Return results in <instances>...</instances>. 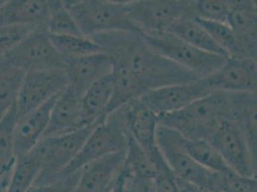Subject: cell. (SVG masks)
<instances>
[{
  "mask_svg": "<svg viewBox=\"0 0 257 192\" xmlns=\"http://www.w3.org/2000/svg\"><path fill=\"white\" fill-rule=\"evenodd\" d=\"M89 39L96 43L111 61L125 64L146 91L201 79L152 50L145 43L142 33H104Z\"/></svg>",
  "mask_w": 257,
  "mask_h": 192,
  "instance_id": "obj_1",
  "label": "cell"
},
{
  "mask_svg": "<svg viewBox=\"0 0 257 192\" xmlns=\"http://www.w3.org/2000/svg\"><path fill=\"white\" fill-rule=\"evenodd\" d=\"M226 107L227 93L214 91L178 112L159 117V124L179 133L185 139L208 140L226 116Z\"/></svg>",
  "mask_w": 257,
  "mask_h": 192,
  "instance_id": "obj_2",
  "label": "cell"
},
{
  "mask_svg": "<svg viewBox=\"0 0 257 192\" xmlns=\"http://www.w3.org/2000/svg\"><path fill=\"white\" fill-rule=\"evenodd\" d=\"M82 35L86 38L109 32H140L128 18L126 1H64Z\"/></svg>",
  "mask_w": 257,
  "mask_h": 192,
  "instance_id": "obj_3",
  "label": "cell"
},
{
  "mask_svg": "<svg viewBox=\"0 0 257 192\" xmlns=\"http://www.w3.org/2000/svg\"><path fill=\"white\" fill-rule=\"evenodd\" d=\"M128 132L121 111L117 109L107 115L89 135L75 159L64 169L59 180L81 170L85 165L107 155L125 152Z\"/></svg>",
  "mask_w": 257,
  "mask_h": 192,
  "instance_id": "obj_4",
  "label": "cell"
},
{
  "mask_svg": "<svg viewBox=\"0 0 257 192\" xmlns=\"http://www.w3.org/2000/svg\"><path fill=\"white\" fill-rule=\"evenodd\" d=\"M146 44L156 53L203 79L214 73L227 60L202 51L169 32L142 34Z\"/></svg>",
  "mask_w": 257,
  "mask_h": 192,
  "instance_id": "obj_5",
  "label": "cell"
},
{
  "mask_svg": "<svg viewBox=\"0 0 257 192\" xmlns=\"http://www.w3.org/2000/svg\"><path fill=\"white\" fill-rule=\"evenodd\" d=\"M157 142L163 159L177 180L210 192L216 173L205 169L193 160L184 148L183 138L179 133L159 124Z\"/></svg>",
  "mask_w": 257,
  "mask_h": 192,
  "instance_id": "obj_6",
  "label": "cell"
},
{
  "mask_svg": "<svg viewBox=\"0 0 257 192\" xmlns=\"http://www.w3.org/2000/svg\"><path fill=\"white\" fill-rule=\"evenodd\" d=\"M190 0L126 1L128 18L142 34L166 32L185 16H194Z\"/></svg>",
  "mask_w": 257,
  "mask_h": 192,
  "instance_id": "obj_7",
  "label": "cell"
},
{
  "mask_svg": "<svg viewBox=\"0 0 257 192\" xmlns=\"http://www.w3.org/2000/svg\"><path fill=\"white\" fill-rule=\"evenodd\" d=\"M2 58L24 72L65 68V62L55 49L45 25L33 28Z\"/></svg>",
  "mask_w": 257,
  "mask_h": 192,
  "instance_id": "obj_8",
  "label": "cell"
},
{
  "mask_svg": "<svg viewBox=\"0 0 257 192\" xmlns=\"http://www.w3.org/2000/svg\"><path fill=\"white\" fill-rule=\"evenodd\" d=\"M208 141L237 174L256 178V152L251 149L244 132L233 120L222 118Z\"/></svg>",
  "mask_w": 257,
  "mask_h": 192,
  "instance_id": "obj_9",
  "label": "cell"
},
{
  "mask_svg": "<svg viewBox=\"0 0 257 192\" xmlns=\"http://www.w3.org/2000/svg\"><path fill=\"white\" fill-rule=\"evenodd\" d=\"M104 120L68 134L42 139L44 144L43 168L34 185L59 181L60 174L75 159L89 135Z\"/></svg>",
  "mask_w": 257,
  "mask_h": 192,
  "instance_id": "obj_10",
  "label": "cell"
},
{
  "mask_svg": "<svg viewBox=\"0 0 257 192\" xmlns=\"http://www.w3.org/2000/svg\"><path fill=\"white\" fill-rule=\"evenodd\" d=\"M128 135L148 155L157 171L169 168L163 159L157 142L159 118L140 99L130 101L119 108Z\"/></svg>",
  "mask_w": 257,
  "mask_h": 192,
  "instance_id": "obj_11",
  "label": "cell"
},
{
  "mask_svg": "<svg viewBox=\"0 0 257 192\" xmlns=\"http://www.w3.org/2000/svg\"><path fill=\"white\" fill-rule=\"evenodd\" d=\"M67 86L64 69H44L25 72L16 108L19 118L43 106Z\"/></svg>",
  "mask_w": 257,
  "mask_h": 192,
  "instance_id": "obj_12",
  "label": "cell"
},
{
  "mask_svg": "<svg viewBox=\"0 0 257 192\" xmlns=\"http://www.w3.org/2000/svg\"><path fill=\"white\" fill-rule=\"evenodd\" d=\"M212 91L203 79L187 84L166 85L151 89L140 96L141 103L158 118L178 112L198 99L209 95Z\"/></svg>",
  "mask_w": 257,
  "mask_h": 192,
  "instance_id": "obj_13",
  "label": "cell"
},
{
  "mask_svg": "<svg viewBox=\"0 0 257 192\" xmlns=\"http://www.w3.org/2000/svg\"><path fill=\"white\" fill-rule=\"evenodd\" d=\"M203 81L212 92H256V60L227 59Z\"/></svg>",
  "mask_w": 257,
  "mask_h": 192,
  "instance_id": "obj_14",
  "label": "cell"
},
{
  "mask_svg": "<svg viewBox=\"0 0 257 192\" xmlns=\"http://www.w3.org/2000/svg\"><path fill=\"white\" fill-rule=\"evenodd\" d=\"M125 152L107 155L85 165L79 171L73 192L110 191L122 170Z\"/></svg>",
  "mask_w": 257,
  "mask_h": 192,
  "instance_id": "obj_15",
  "label": "cell"
},
{
  "mask_svg": "<svg viewBox=\"0 0 257 192\" xmlns=\"http://www.w3.org/2000/svg\"><path fill=\"white\" fill-rule=\"evenodd\" d=\"M111 70V61L104 52L71 60L64 68L67 86L80 97L93 84L110 74Z\"/></svg>",
  "mask_w": 257,
  "mask_h": 192,
  "instance_id": "obj_16",
  "label": "cell"
},
{
  "mask_svg": "<svg viewBox=\"0 0 257 192\" xmlns=\"http://www.w3.org/2000/svg\"><path fill=\"white\" fill-rule=\"evenodd\" d=\"M85 127L81 97L66 86L56 97L43 139L68 134Z\"/></svg>",
  "mask_w": 257,
  "mask_h": 192,
  "instance_id": "obj_17",
  "label": "cell"
},
{
  "mask_svg": "<svg viewBox=\"0 0 257 192\" xmlns=\"http://www.w3.org/2000/svg\"><path fill=\"white\" fill-rule=\"evenodd\" d=\"M56 97L18 119L14 134L17 158L30 152L43 139Z\"/></svg>",
  "mask_w": 257,
  "mask_h": 192,
  "instance_id": "obj_18",
  "label": "cell"
},
{
  "mask_svg": "<svg viewBox=\"0 0 257 192\" xmlns=\"http://www.w3.org/2000/svg\"><path fill=\"white\" fill-rule=\"evenodd\" d=\"M226 24L235 34L247 58L256 60V2L250 0H231Z\"/></svg>",
  "mask_w": 257,
  "mask_h": 192,
  "instance_id": "obj_19",
  "label": "cell"
},
{
  "mask_svg": "<svg viewBox=\"0 0 257 192\" xmlns=\"http://www.w3.org/2000/svg\"><path fill=\"white\" fill-rule=\"evenodd\" d=\"M50 15V1L8 0L0 5V26L36 28L45 25Z\"/></svg>",
  "mask_w": 257,
  "mask_h": 192,
  "instance_id": "obj_20",
  "label": "cell"
},
{
  "mask_svg": "<svg viewBox=\"0 0 257 192\" xmlns=\"http://www.w3.org/2000/svg\"><path fill=\"white\" fill-rule=\"evenodd\" d=\"M226 117L233 120L256 152V92H226Z\"/></svg>",
  "mask_w": 257,
  "mask_h": 192,
  "instance_id": "obj_21",
  "label": "cell"
},
{
  "mask_svg": "<svg viewBox=\"0 0 257 192\" xmlns=\"http://www.w3.org/2000/svg\"><path fill=\"white\" fill-rule=\"evenodd\" d=\"M111 64L112 91L107 106V116L130 101L139 99L146 92V89L125 64L116 61H111Z\"/></svg>",
  "mask_w": 257,
  "mask_h": 192,
  "instance_id": "obj_22",
  "label": "cell"
},
{
  "mask_svg": "<svg viewBox=\"0 0 257 192\" xmlns=\"http://www.w3.org/2000/svg\"><path fill=\"white\" fill-rule=\"evenodd\" d=\"M44 144L41 140L30 152L17 158L6 192H27L43 168Z\"/></svg>",
  "mask_w": 257,
  "mask_h": 192,
  "instance_id": "obj_23",
  "label": "cell"
},
{
  "mask_svg": "<svg viewBox=\"0 0 257 192\" xmlns=\"http://www.w3.org/2000/svg\"><path fill=\"white\" fill-rule=\"evenodd\" d=\"M112 84L110 74L91 85L81 97L82 112L86 126L107 118V109L110 101Z\"/></svg>",
  "mask_w": 257,
  "mask_h": 192,
  "instance_id": "obj_24",
  "label": "cell"
},
{
  "mask_svg": "<svg viewBox=\"0 0 257 192\" xmlns=\"http://www.w3.org/2000/svg\"><path fill=\"white\" fill-rule=\"evenodd\" d=\"M166 32L171 33L183 42L189 43L202 51L228 59L226 54L217 45L210 35L193 16L183 17L175 22Z\"/></svg>",
  "mask_w": 257,
  "mask_h": 192,
  "instance_id": "obj_25",
  "label": "cell"
},
{
  "mask_svg": "<svg viewBox=\"0 0 257 192\" xmlns=\"http://www.w3.org/2000/svg\"><path fill=\"white\" fill-rule=\"evenodd\" d=\"M19 116L16 105L0 120V181L9 184L17 156L15 152V127Z\"/></svg>",
  "mask_w": 257,
  "mask_h": 192,
  "instance_id": "obj_26",
  "label": "cell"
},
{
  "mask_svg": "<svg viewBox=\"0 0 257 192\" xmlns=\"http://www.w3.org/2000/svg\"><path fill=\"white\" fill-rule=\"evenodd\" d=\"M25 72L0 58V120L17 103Z\"/></svg>",
  "mask_w": 257,
  "mask_h": 192,
  "instance_id": "obj_27",
  "label": "cell"
},
{
  "mask_svg": "<svg viewBox=\"0 0 257 192\" xmlns=\"http://www.w3.org/2000/svg\"><path fill=\"white\" fill-rule=\"evenodd\" d=\"M184 148L188 154L205 169L218 174H228L233 171L227 165L218 150L206 139L189 140L183 138Z\"/></svg>",
  "mask_w": 257,
  "mask_h": 192,
  "instance_id": "obj_28",
  "label": "cell"
},
{
  "mask_svg": "<svg viewBox=\"0 0 257 192\" xmlns=\"http://www.w3.org/2000/svg\"><path fill=\"white\" fill-rule=\"evenodd\" d=\"M49 36L55 49L64 59L65 64L74 59L102 52L96 43L84 36H53L50 34Z\"/></svg>",
  "mask_w": 257,
  "mask_h": 192,
  "instance_id": "obj_29",
  "label": "cell"
},
{
  "mask_svg": "<svg viewBox=\"0 0 257 192\" xmlns=\"http://www.w3.org/2000/svg\"><path fill=\"white\" fill-rule=\"evenodd\" d=\"M217 45L226 54L228 59H249L238 41L232 29L223 22H213L197 19Z\"/></svg>",
  "mask_w": 257,
  "mask_h": 192,
  "instance_id": "obj_30",
  "label": "cell"
},
{
  "mask_svg": "<svg viewBox=\"0 0 257 192\" xmlns=\"http://www.w3.org/2000/svg\"><path fill=\"white\" fill-rule=\"evenodd\" d=\"M123 169L130 174L150 179H155L158 175L157 168L148 155L128 134Z\"/></svg>",
  "mask_w": 257,
  "mask_h": 192,
  "instance_id": "obj_31",
  "label": "cell"
},
{
  "mask_svg": "<svg viewBox=\"0 0 257 192\" xmlns=\"http://www.w3.org/2000/svg\"><path fill=\"white\" fill-rule=\"evenodd\" d=\"M46 29L53 36H83L64 1H50V15L46 22Z\"/></svg>",
  "mask_w": 257,
  "mask_h": 192,
  "instance_id": "obj_32",
  "label": "cell"
},
{
  "mask_svg": "<svg viewBox=\"0 0 257 192\" xmlns=\"http://www.w3.org/2000/svg\"><path fill=\"white\" fill-rule=\"evenodd\" d=\"M210 192H257L256 178H249L231 172L215 175Z\"/></svg>",
  "mask_w": 257,
  "mask_h": 192,
  "instance_id": "obj_33",
  "label": "cell"
},
{
  "mask_svg": "<svg viewBox=\"0 0 257 192\" xmlns=\"http://www.w3.org/2000/svg\"><path fill=\"white\" fill-rule=\"evenodd\" d=\"M231 0H198L193 3L195 18L207 22L226 23Z\"/></svg>",
  "mask_w": 257,
  "mask_h": 192,
  "instance_id": "obj_34",
  "label": "cell"
},
{
  "mask_svg": "<svg viewBox=\"0 0 257 192\" xmlns=\"http://www.w3.org/2000/svg\"><path fill=\"white\" fill-rule=\"evenodd\" d=\"M110 192H156L155 179L144 178L122 170Z\"/></svg>",
  "mask_w": 257,
  "mask_h": 192,
  "instance_id": "obj_35",
  "label": "cell"
},
{
  "mask_svg": "<svg viewBox=\"0 0 257 192\" xmlns=\"http://www.w3.org/2000/svg\"><path fill=\"white\" fill-rule=\"evenodd\" d=\"M32 29L24 26H0V58L9 53Z\"/></svg>",
  "mask_w": 257,
  "mask_h": 192,
  "instance_id": "obj_36",
  "label": "cell"
},
{
  "mask_svg": "<svg viewBox=\"0 0 257 192\" xmlns=\"http://www.w3.org/2000/svg\"><path fill=\"white\" fill-rule=\"evenodd\" d=\"M79 178V171L59 181L43 185H33L27 192H73Z\"/></svg>",
  "mask_w": 257,
  "mask_h": 192,
  "instance_id": "obj_37",
  "label": "cell"
},
{
  "mask_svg": "<svg viewBox=\"0 0 257 192\" xmlns=\"http://www.w3.org/2000/svg\"><path fill=\"white\" fill-rule=\"evenodd\" d=\"M155 182L156 192H179L177 180L170 168L159 171Z\"/></svg>",
  "mask_w": 257,
  "mask_h": 192,
  "instance_id": "obj_38",
  "label": "cell"
},
{
  "mask_svg": "<svg viewBox=\"0 0 257 192\" xmlns=\"http://www.w3.org/2000/svg\"><path fill=\"white\" fill-rule=\"evenodd\" d=\"M177 180V179H176ZM178 187H179V192H205L199 188L198 186L194 185L192 183L186 182V181L177 180Z\"/></svg>",
  "mask_w": 257,
  "mask_h": 192,
  "instance_id": "obj_39",
  "label": "cell"
},
{
  "mask_svg": "<svg viewBox=\"0 0 257 192\" xmlns=\"http://www.w3.org/2000/svg\"><path fill=\"white\" fill-rule=\"evenodd\" d=\"M6 190H7V185L0 181V192H6Z\"/></svg>",
  "mask_w": 257,
  "mask_h": 192,
  "instance_id": "obj_40",
  "label": "cell"
},
{
  "mask_svg": "<svg viewBox=\"0 0 257 192\" xmlns=\"http://www.w3.org/2000/svg\"><path fill=\"white\" fill-rule=\"evenodd\" d=\"M2 2H3V1H2V0H0V5L2 4Z\"/></svg>",
  "mask_w": 257,
  "mask_h": 192,
  "instance_id": "obj_41",
  "label": "cell"
},
{
  "mask_svg": "<svg viewBox=\"0 0 257 192\" xmlns=\"http://www.w3.org/2000/svg\"><path fill=\"white\" fill-rule=\"evenodd\" d=\"M109 192H110V191H109Z\"/></svg>",
  "mask_w": 257,
  "mask_h": 192,
  "instance_id": "obj_42",
  "label": "cell"
}]
</instances>
